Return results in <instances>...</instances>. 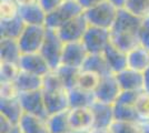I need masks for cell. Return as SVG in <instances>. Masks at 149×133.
I'll return each instance as SVG.
<instances>
[{"label": "cell", "instance_id": "1", "mask_svg": "<svg viewBox=\"0 0 149 133\" xmlns=\"http://www.w3.org/2000/svg\"><path fill=\"white\" fill-rule=\"evenodd\" d=\"M118 11V7L112 5L110 1L105 0L98 5L85 10L84 13L90 25L111 30L112 25L117 18Z\"/></svg>", "mask_w": 149, "mask_h": 133}, {"label": "cell", "instance_id": "2", "mask_svg": "<svg viewBox=\"0 0 149 133\" xmlns=\"http://www.w3.org/2000/svg\"><path fill=\"white\" fill-rule=\"evenodd\" d=\"M65 42L58 34L57 30L47 28L46 37L40 48V54L46 59L51 70H56L61 64Z\"/></svg>", "mask_w": 149, "mask_h": 133}, {"label": "cell", "instance_id": "3", "mask_svg": "<svg viewBox=\"0 0 149 133\" xmlns=\"http://www.w3.org/2000/svg\"><path fill=\"white\" fill-rule=\"evenodd\" d=\"M81 12H84V9L79 5L78 1L65 0L60 6H58L56 9L47 13L46 27L49 29L57 30L62 25H65L66 22H68L69 20H71L78 14H80Z\"/></svg>", "mask_w": 149, "mask_h": 133}, {"label": "cell", "instance_id": "4", "mask_svg": "<svg viewBox=\"0 0 149 133\" xmlns=\"http://www.w3.org/2000/svg\"><path fill=\"white\" fill-rule=\"evenodd\" d=\"M81 41L89 53H102L111 42L110 30L89 25Z\"/></svg>", "mask_w": 149, "mask_h": 133}, {"label": "cell", "instance_id": "5", "mask_svg": "<svg viewBox=\"0 0 149 133\" xmlns=\"http://www.w3.org/2000/svg\"><path fill=\"white\" fill-rule=\"evenodd\" d=\"M46 25H26L18 41L22 53L39 52L46 37Z\"/></svg>", "mask_w": 149, "mask_h": 133}, {"label": "cell", "instance_id": "6", "mask_svg": "<svg viewBox=\"0 0 149 133\" xmlns=\"http://www.w3.org/2000/svg\"><path fill=\"white\" fill-rule=\"evenodd\" d=\"M89 25H90L85 13L81 12L80 14L69 20L68 22H66L65 25H62L59 29H57V32L63 40V42L81 41Z\"/></svg>", "mask_w": 149, "mask_h": 133}, {"label": "cell", "instance_id": "7", "mask_svg": "<svg viewBox=\"0 0 149 133\" xmlns=\"http://www.w3.org/2000/svg\"><path fill=\"white\" fill-rule=\"evenodd\" d=\"M19 100H20V103L22 105L25 113L48 119L49 114H48V111L46 108L44 93L41 90L20 93Z\"/></svg>", "mask_w": 149, "mask_h": 133}, {"label": "cell", "instance_id": "8", "mask_svg": "<svg viewBox=\"0 0 149 133\" xmlns=\"http://www.w3.org/2000/svg\"><path fill=\"white\" fill-rule=\"evenodd\" d=\"M121 91L123 90L119 85L117 76L111 73L101 78L99 85L95 91V96L97 101L113 104L117 101Z\"/></svg>", "mask_w": 149, "mask_h": 133}, {"label": "cell", "instance_id": "9", "mask_svg": "<svg viewBox=\"0 0 149 133\" xmlns=\"http://www.w3.org/2000/svg\"><path fill=\"white\" fill-rule=\"evenodd\" d=\"M89 52L82 41H72V42H65L63 53H62L61 64L74 67L81 69L87 59Z\"/></svg>", "mask_w": 149, "mask_h": 133}, {"label": "cell", "instance_id": "10", "mask_svg": "<svg viewBox=\"0 0 149 133\" xmlns=\"http://www.w3.org/2000/svg\"><path fill=\"white\" fill-rule=\"evenodd\" d=\"M68 118L71 131L88 133L93 127L91 108H70L68 110Z\"/></svg>", "mask_w": 149, "mask_h": 133}, {"label": "cell", "instance_id": "11", "mask_svg": "<svg viewBox=\"0 0 149 133\" xmlns=\"http://www.w3.org/2000/svg\"><path fill=\"white\" fill-rule=\"evenodd\" d=\"M19 67L22 71L29 72L39 76H44L51 71L48 62L46 61L40 52L22 53L19 60Z\"/></svg>", "mask_w": 149, "mask_h": 133}, {"label": "cell", "instance_id": "12", "mask_svg": "<svg viewBox=\"0 0 149 133\" xmlns=\"http://www.w3.org/2000/svg\"><path fill=\"white\" fill-rule=\"evenodd\" d=\"M42 91V90H41ZM48 114H55L69 110V96L67 89H57L42 91Z\"/></svg>", "mask_w": 149, "mask_h": 133}, {"label": "cell", "instance_id": "13", "mask_svg": "<svg viewBox=\"0 0 149 133\" xmlns=\"http://www.w3.org/2000/svg\"><path fill=\"white\" fill-rule=\"evenodd\" d=\"M143 18H140L136 14L131 13L125 8H120L117 14L116 21L112 25L111 32H129L138 33L141 21Z\"/></svg>", "mask_w": 149, "mask_h": 133}, {"label": "cell", "instance_id": "14", "mask_svg": "<svg viewBox=\"0 0 149 133\" xmlns=\"http://www.w3.org/2000/svg\"><path fill=\"white\" fill-rule=\"evenodd\" d=\"M93 114V129H107L110 127L115 121L113 104L96 101L90 107Z\"/></svg>", "mask_w": 149, "mask_h": 133}, {"label": "cell", "instance_id": "15", "mask_svg": "<svg viewBox=\"0 0 149 133\" xmlns=\"http://www.w3.org/2000/svg\"><path fill=\"white\" fill-rule=\"evenodd\" d=\"M123 91H143V73L126 68L116 74Z\"/></svg>", "mask_w": 149, "mask_h": 133}, {"label": "cell", "instance_id": "16", "mask_svg": "<svg viewBox=\"0 0 149 133\" xmlns=\"http://www.w3.org/2000/svg\"><path fill=\"white\" fill-rule=\"evenodd\" d=\"M19 16L28 25H46L47 12L39 3L20 6Z\"/></svg>", "mask_w": 149, "mask_h": 133}, {"label": "cell", "instance_id": "17", "mask_svg": "<svg viewBox=\"0 0 149 133\" xmlns=\"http://www.w3.org/2000/svg\"><path fill=\"white\" fill-rule=\"evenodd\" d=\"M105 56L106 60L108 62V65L111 70L113 74H117L120 71L128 68V62H127V53L118 49L116 45L110 42V44L102 52Z\"/></svg>", "mask_w": 149, "mask_h": 133}, {"label": "cell", "instance_id": "18", "mask_svg": "<svg viewBox=\"0 0 149 133\" xmlns=\"http://www.w3.org/2000/svg\"><path fill=\"white\" fill-rule=\"evenodd\" d=\"M22 51L17 39L0 38V62L19 63Z\"/></svg>", "mask_w": 149, "mask_h": 133}, {"label": "cell", "instance_id": "19", "mask_svg": "<svg viewBox=\"0 0 149 133\" xmlns=\"http://www.w3.org/2000/svg\"><path fill=\"white\" fill-rule=\"evenodd\" d=\"M128 68L145 72L149 68V49L139 44L127 53Z\"/></svg>", "mask_w": 149, "mask_h": 133}, {"label": "cell", "instance_id": "20", "mask_svg": "<svg viewBox=\"0 0 149 133\" xmlns=\"http://www.w3.org/2000/svg\"><path fill=\"white\" fill-rule=\"evenodd\" d=\"M21 133H50L47 119L24 113L19 122Z\"/></svg>", "mask_w": 149, "mask_h": 133}, {"label": "cell", "instance_id": "21", "mask_svg": "<svg viewBox=\"0 0 149 133\" xmlns=\"http://www.w3.org/2000/svg\"><path fill=\"white\" fill-rule=\"evenodd\" d=\"M24 109L19 98L16 99H0V114L6 116L13 123L18 125L22 115Z\"/></svg>", "mask_w": 149, "mask_h": 133}, {"label": "cell", "instance_id": "22", "mask_svg": "<svg viewBox=\"0 0 149 133\" xmlns=\"http://www.w3.org/2000/svg\"><path fill=\"white\" fill-rule=\"evenodd\" d=\"M81 69L93 71L100 76H105L112 73L102 53H89Z\"/></svg>", "mask_w": 149, "mask_h": 133}, {"label": "cell", "instance_id": "23", "mask_svg": "<svg viewBox=\"0 0 149 133\" xmlns=\"http://www.w3.org/2000/svg\"><path fill=\"white\" fill-rule=\"evenodd\" d=\"M68 96L70 108H90L96 101L93 92L85 91L78 87L68 90Z\"/></svg>", "mask_w": 149, "mask_h": 133}, {"label": "cell", "instance_id": "24", "mask_svg": "<svg viewBox=\"0 0 149 133\" xmlns=\"http://www.w3.org/2000/svg\"><path fill=\"white\" fill-rule=\"evenodd\" d=\"M26 23L18 16L11 20H0V38L17 39L25 30Z\"/></svg>", "mask_w": 149, "mask_h": 133}, {"label": "cell", "instance_id": "25", "mask_svg": "<svg viewBox=\"0 0 149 133\" xmlns=\"http://www.w3.org/2000/svg\"><path fill=\"white\" fill-rule=\"evenodd\" d=\"M110 34H111V43L126 53H128L129 51L140 44L138 33L110 31Z\"/></svg>", "mask_w": 149, "mask_h": 133}, {"label": "cell", "instance_id": "26", "mask_svg": "<svg viewBox=\"0 0 149 133\" xmlns=\"http://www.w3.org/2000/svg\"><path fill=\"white\" fill-rule=\"evenodd\" d=\"M15 82L17 84L20 93L37 91V90H41L42 88V76H36L21 70Z\"/></svg>", "mask_w": 149, "mask_h": 133}, {"label": "cell", "instance_id": "27", "mask_svg": "<svg viewBox=\"0 0 149 133\" xmlns=\"http://www.w3.org/2000/svg\"><path fill=\"white\" fill-rule=\"evenodd\" d=\"M80 70L81 69H79V68L60 64L55 71L57 72L58 76L60 78L63 87L67 90H71V89L77 87V82H78Z\"/></svg>", "mask_w": 149, "mask_h": 133}, {"label": "cell", "instance_id": "28", "mask_svg": "<svg viewBox=\"0 0 149 133\" xmlns=\"http://www.w3.org/2000/svg\"><path fill=\"white\" fill-rule=\"evenodd\" d=\"M47 121L50 133H68L71 131V127L69 124L68 110L50 114Z\"/></svg>", "mask_w": 149, "mask_h": 133}, {"label": "cell", "instance_id": "29", "mask_svg": "<svg viewBox=\"0 0 149 133\" xmlns=\"http://www.w3.org/2000/svg\"><path fill=\"white\" fill-rule=\"evenodd\" d=\"M102 76L99 74L95 73L93 71H88V70H80L79 73V78H78V82H77V87L82 89L85 91H89V92H93L96 91V89L98 88Z\"/></svg>", "mask_w": 149, "mask_h": 133}, {"label": "cell", "instance_id": "30", "mask_svg": "<svg viewBox=\"0 0 149 133\" xmlns=\"http://www.w3.org/2000/svg\"><path fill=\"white\" fill-rule=\"evenodd\" d=\"M115 120L118 121H140L135 105L126 104L121 102L113 103Z\"/></svg>", "mask_w": 149, "mask_h": 133}, {"label": "cell", "instance_id": "31", "mask_svg": "<svg viewBox=\"0 0 149 133\" xmlns=\"http://www.w3.org/2000/svg\"><path fill=\"white\" fill-rule=\"evenodd\" d=\"M141 121H118L115 120L110 127L112 133H143Z\"/></svg>", "mask_w": 149, "mask_h": 133}, {"label": "cell", "instance_id": "32", "mask_svg": "<svg viewBox=\"0 0 149 133\" xmlns=\"http://www.w3.org/2000/svg\"><path fill=\"white\" fill-rule=\"evenodd\" d=\"M19 63L15 62H0V82L16 81L20 73Z\"/></svg>", "mask_w": 149, "mask_h": 133}, {"label": "cell", "instance_id": "33", "mask_svg": "<svg viewBox=\"0 0 149 133\" xmlns=\"http://www.w3.org/2000/svg\"><path fill=\"white\" fill-rule=\"evenodd\" d=\"M20 6L16 0H0V20H11L19 16Z\"/></svg>", "mask_w": 149, "mask_h": 133}, {"label": "cell", "instance_id": "34", "mask_svg": "<svg viewBox=\"0 0 149 133\" xmlns=\"http://www.w3.org/2000/svg\"><path fill=\"white\" fill-rule=\"evenodd\" d=\"M124 8L140 18L149 16V0H127Z\"/></svg>", "mask_w": 149, "mask_h": 133}, {"label": "cell", "instance_id": "35", "mask_svg": "<svg viewBox=\"0 0 149 133\" xmlns=\"http://www.w3.org/2000/svg\"><path fill=\"white\" fill-rule=\"evenodd\" d=\"M135 108L138 113V116L141 122H149V93L143 91L138 100H137Z\"/></svg>", "mask_w": 149, "mask_h": 133}, {"label": "cell", "instance_id": "36", "mask_svg": "<svg viewBox=\"0 0 149 133\" xmlns=\"http://www.w3.org/2000/svg\"><path fill=\"white\" fill-rule=\"evenodd\" d=\"M19 95L20 91L15 81L0 82V99H16Z\"/></svg>", "mask_w": 149, "mask_h": 133}, {"label": "cell", "instance_id": "37", "mask_svg": "<svg viewBox=\"0 0 149 133\" xmlns=\"http://www.w3.org/2000/svg\"><path fill=\"white\" fill-rule=\"evenodd\" d=\"M138 38L140 44L149 49V16L143 18L141 21L140 28L138 30Z\"/></svg>", "mask_w": 149, "mask_h": 133}, {"label": "cell", "instance_id": "38", "mask_svg": "<svg viewBox=\"0 0 149 133\" xmlns=\"http://www.w3.org/2000/svg\"><path fill=\"white\" fill-rule=\"evenodd\" d=\"M63 1L65 0H38V3L42 7V9L46 12L49 13L58 6H60Z\"/></svg>", "mask_w": 149, "mask_h": 133}, {"label": "cell", "instance_id": "39", "mask_svg": "<svg viewBox=\"0 0 149 133\" xmlns=\"http://www.w3.org/2000/svg\"><path fill=\"white\" fill-rule=\"evenodd\" d=\"M16 127H17V124L13 123L9 119H7L6 116L0 114V133L13 132Z\"/></svg>", "mask_w": 149, "mask_h": 133}, {"label": "cell", "instance_id": "40", "mask_svg": "<svg viewBox=\"0 0 149 133\" xmlns=\"http://www.w3.org/2000/svg\"><path fill=\"white\" fill-rule=\"evenodd\" d=\"M77 1L79 2V5L82 7V9H84V11H85V10H87L89 8L98 5V3L105 1V0H77Z\"/></svg>", "mask_w": 149, "mask_h": 133}, {"label": "cell", "instance_id": "41", "mask_svg": "<svg viewBox=\"0 0 149 133\" xmlns=\"http://www.w3.org/2000/svg\"><path fill=\"white\" fill-rule=\"evenodd\" d=\"M143 91L149 93V68L143 72Z\"/></svg>", "mask_w": 149, "mask_h": 133}, {"label": "cell", "instance_id": "42", "mask_svg": "<svg viewBox=\"0 0 149 133\" xmlns=\"http://www.w3.org/2000/svg\"><path fill=\"white\" fill-rule=\"evenodd\" d=\"M108 1H110L112 5L118 7L119 9H120V8H124L125 5H126V2H127V0H108Z\"/></svg>", "mask_w": 149, "mask_h": 133}, {"label": "cell", "instance_id": "43", "mask_svg": "<svg viewBox=\"0 0 149 133\" xmlns=\"http://www.w3.org/2000/svg\"><path fill=\"white\" fill-rule=\"evenodd\" d=\"M88 133H112L110 127L107 129H91Z\"/></svg>", "mask_w": 149, "mask_h": 133}, {"label": "cell", "instance_id": "44", "mask_svg": "<svg viewBox=\"0 0 149 133\" xmlns=\"http://www.w3.org/2000/svg\"><path fill=\"white\" fill-rule=\"evenodd\" d=\"M18 2L19 6H27V5H32V3H37L38 0H16Z\"/></svg>", "mask_w": 149, "mask_h": 133}, {"label": "cell", "instance_id": "45", "mask_svg": "<svg viewBox=\"0 0 149 133\" xmlns=\"http://www.w3.org/2000/svg\"><path fill=\"white\" fill-rule=\"evenodd\" d=\"M143 133H149V122H143Z\"/></svg>", "mask_w": 149, "mask_h": 133}, {"label": "cell", "instance_id": "46", "mask_svg": "<svg viewBox=\"0 0 149 133\" xmlns=\"http://www.w3.org/2000/svg\"><path fill=\"white\" fill-rule=\"evenodd\" d=\"M68 133H82V132H76V131H70V132Z\"/></svg>", "mask_w": 149, "mask_h": 133}, {"label": "cell", "instance_id": "47", "mask_svg": "<svg viewBox=\"0 0 149 133\" xmlns=\"http://www.w3.org/2000/svg\"><path fill=\"white\" fill-rule=\"evenodd\" d=\"M67 1H77V0H67Z\"/></svg>", "mask_w": 149, "mask_h": 133}]
</instances>
